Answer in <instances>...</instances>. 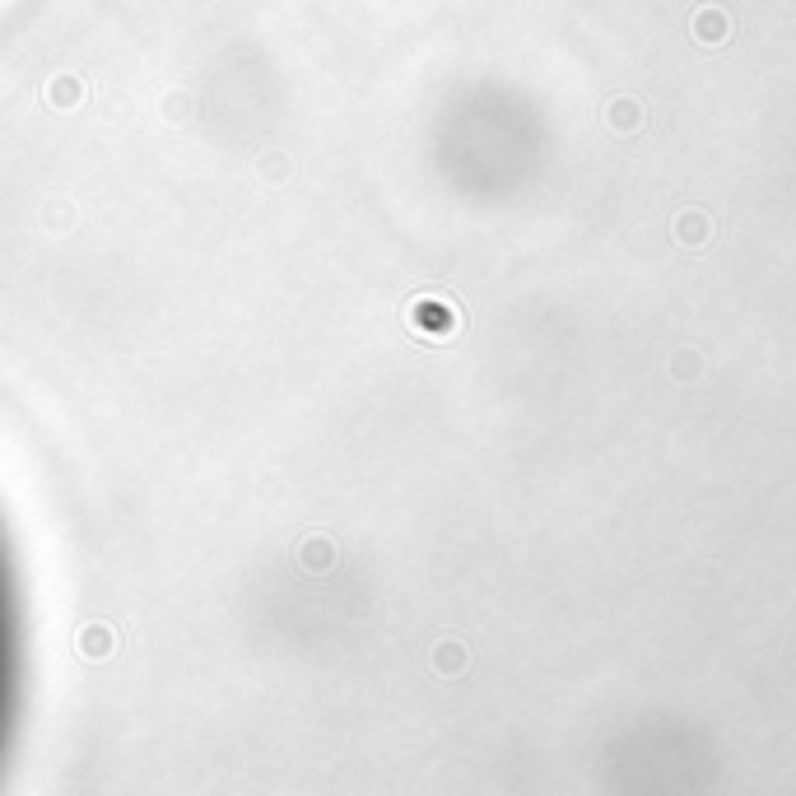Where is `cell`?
<instances>
[{
  "mask_svg": "<svg viewBox=\"0 0 796 796\" xmlns=\"http://www.w3.org/2000/svg\"><path fill=\"white\" fill-rule=\"evenodd\" d=\"M14 699H19V606H14V582L0 545V750L10 736Z\"/></svg>",
  "mask_w": 796,
  "mask_h": 796,
  "instance_id": "6da1fadb",
  "label": "cell"
}]
</instances>
